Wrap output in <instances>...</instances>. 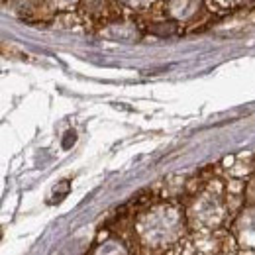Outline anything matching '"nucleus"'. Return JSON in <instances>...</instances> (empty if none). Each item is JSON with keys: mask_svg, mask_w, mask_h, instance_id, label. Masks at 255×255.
Returning <instances> with one entry per match:
<instances>
[{"mask_svg": "<svg viewBox=\"0 0 255 255\" xmlns=\"http://www.w3.org/2000/svg\"><path fill=\"white\" fill-rule=\"evenodd\" d=\"M185 220L187 214L175 204H161L141 212L135 224L141 246L151 250L173 246L183 236Z\"/></svg>", "mask_w": 255, "mask_h": 255, "instance_id": "1", "label": "nucleus"}, {"mask_svg": "<svg viewBox=\"0 0 255 255\" xmlns=\"http://www.w3.org/2000/svg\"><path fill=\"white\" fill-rule=\"evenodd\" d=\"M187 220L192 228L200 232H214L226 220V202L222 192H216L212 187L196 194L189 204Z\"/></svg>", "mask_w": 255, "mask_h": 255, "instance_id": "2", "label": "nucleus"}, {"mask_svg": "<svg viewBox=\"0 0 255 255\" xmlns=\"http://www.w3.org/2000/svg\"><path fill=\"white\" fill-rule=\"evenodd\" d=\"M234 234L240 248L255 252V206L246 208L238 216V220L234 224Z\"/></svg>", "mask_w": 255, "mask_h": 255, "instance_id": "3", "label": "nucleus"}, {"mask_svg": "<svg viewBox=\"0 0 255 255\" xmlns=\"http://www.w3.org/2000/svg\"><path fill=\"white\" fill-rule=\"evenodd\" d=\"M93 255H128V250L120 240L112 238V240H106V242L98 244L93 250Z\"/></svg>", "mask_w": 255, "mask_h": 255, "instance_id": "4", "label": "nucleus"}, {"mask_svg": "<svg viewBox=\"0 0 255 255\" xmlns=\"http://www.w3.org/2000/svg\"><path fill=\"white\" fill-rule=\"evenodd\" d=\"M167 8H196L198 2H169L165 4ZM198 10H169V16L177 18V20H189L196 14Z\"/></svg>", "mask_w": 255, "mask_h": 255, "instance_id": "5", "label": "nucleus"}, {"mask_svg": "<svg viewBox=\"0 0 255 255\" xmlns=\"http://www.w3.org/2000/svg\"><path fill=\"white\" fill-rule=\"evenodd\" d=\"M179 30V22L177 20H167V22H153L149 24V32L157 37H169L175 35Z\"/></svg>", "mask_w": 255, "mask_h": 255, "instance_id": "6", "label": "nucleus"}, {"mask_svg": "<svg viewBox=\"0 0 255 255\" xmlns=\"http://www.w3.org/2000/svg\"><path fill=\"white\" fill-rule=\"evenodd\" d=\"M248 200L255 204V181H252L250 187H248Z\"/></svg>", "mask_w": 255, "mask_h": 255, "instance_id": "7", "label": "nucleus"}, {"mask_svg": "<svg viewBox=\"0 0 255 255\" xmlns=\"http://www.w3.org/2000/svg\"><path fill=\"white\" fill-rule=\"evenodd\" d=\"M222 255H240V254H222Z\"/></svg>", "mask_w": 255, "mask_h": 255, "instance_id": "8", "label": "nucleus"}]
</instances>
